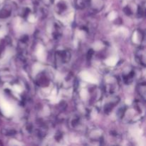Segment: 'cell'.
I'll return each mask as SVG.
<instances>
[{
	"label": "cell",
	"mask_w": 146,
	"mask_h": 146,
	"mask_svg": "<svg viewBox=\"0 0 146 146\" xmlns=\"http://www.w3.org/2000/svg\"><path fill=\"white\" fill-rule=\"evenodd\" d=\"M145 83H140L137 86V91L138 94L141 96V98H143V101L145 100Z\"/></svg>",
	"instance_id": "4fadbf2b"
},
{
	"label": "cell",
	"mask_w": 146,
	"mask_h": 146,
	"mask_svg": "<svg viewBox=\"0 0 146 146\" xmlns=\"http://www.w3.org/2000/svg\"><path fill=\"white\" fill-rule=\"evenodd\" d=\"M123 11L127 16L141 17L144 16V8L134 0H127L123 4Z\"/></svg>",
	"instance_id": "6da1fadb"
},
{
	"label": "cell",
	"mask_w": 146,
	"mask_h": 146,
	"mask_svg": "<svg viewBox=\"0 0 146 146\" xmlns=\"http://www.w3.org/2000/svg\"><path fill=\"white\" fill-rule=\"evenodd\" d=\"M71 53L67 49H60L56 51L55 61L58 65L66 64L70 61Z\"/></svg>",
	"instance_id": "277c9868"
},
{
	"label": "cell",
	"mask_w": 146,
	"mask_h": 146,
	"mask_svg": "<svg viewBox=\"0 0 146 146\" xmlns=\"http://www.w3.org/2000/svg\"><path fill=\"white\" fill-rule=\"evenodd\" d=\"M82 117H81L78 115H73L69 121V125L71 127V128L74 129H80L81 127L83 126L82 122Z\"/></svg>",
	"instance_id": "52a82bcc"
},
{
	"label": "cell",
	"mask_w": 146,
	"mask_h": 146,
	"mask_svg": "<svg viewBox=\"0 0 146 146\" xmlns=\"http://www.w3.org/2000/svg\"><path fill=\"white\" fill-rule=\"evenodd\" d=\"M119 88V83L116 77L108 76L104 80V91L108 96L114 95Z\"/></svg>",
	"instance_id": "7a4b0ae2"
},
{
	"label": "cell",
	"mask_w": 146,
	"mask_h": 146,
	"mask_svg": "<svg viewBox=\"0 0 146 146\" xmlns=\"http://www.w3.org/2000/svg\"><path fill=\"white\" fill-rule=\"evenodd\" d=\"M14 9H16L15 4L11 0H7L0 10V18H9L14 11Z\"/></svg>",
	"instance_id": "5b68a950"
},
{
	"label": "cell",
	"mask_w": 146,
	"mask_h": 146,
	"mask_svg": "<svg viewBox=\"0 0 146 146\" xmlns=\"http://www.w3.org/2000/svg\"><path fill=\"white\" fill-rule=\"evenodd\" d=\"M90 0H75L76 7L79 9H84L88 7Z\"/></svg>",
	"instance_id": "7c38bea8"
},
{
	"label": "cell",
	"mask_w": 146,
	"mask_h": 146,
	"mask_svg": "<svg viewBox=\"0 0 146 146\" xmlns=\"http://www.w3.org/2000/svg\"><path fill=\"white\" fill-rule=\"evenodd\" d=\"M54 10L58 16L64 17L68 14L71 10V5L68 0H55Z\"/></svg>",
	"instance_id": "3957f363"
},
{
	"label": "cell",
	"mask_w": 146,
	"mask_h": 146,
	"mask_svg": "<svg viewBox=\"0 0 146 146\" xmlns=\"http://www.w3.org/2000/svg\"><path fill=\"white\" fill-rule=\"evenodd\" d=\"M89 138L95 142H101L103 141L102 131L100 130H93L90 132Z\"/></svg>",
	"instance_id": "8fae6325"
},
{
	"label": "cell",
	"mask_w": 146,
	"mask_h": 146,
	"mask_svg": "<svg viewBox=\"0 0 146 146\" xmlns=\"http://www.w3.org/2000/svg\"><path fill=\"white\" fill-rule=\"evenodd\" d=\"M104 0H90L88 7L95 12L102 10L104 7Z\"/></svg>",
	"instance_id": "30bf717a"
},
{
	"label": "cell",
	"mask_w": 146,
	"mask_h": 146,
	"mask_svg": "<svg viewBox=\"0 0 146 146\" xmlns=\"http://www.w3.org/2000/svg\"><path fill=\"white\" fill-rule=\"evenodd\" d=\"M135 58H136L137 61L145 67V51L143 47L141 46L138 48V50L135 52Z\"/></svg>",
	"instance_id": "ba28073f"
},
{
	"label": "cell",
	"mask_w": 146,
	"mask_h": 146,
	"mask_svg": "<svg viewBox=\"0 0 146 146\" xmlns=\"http://www.w3.org/2000/svg\"><path fill=\"white\" fill-rule=\"evenodd\" d=\"M132 39L134 44L141 45L143 41L145 39V34H144L143 31L140 29L135 30L133 34Z\"/></svg>",
	"instance_id": "9c48e42d"
},
{
	"label": "cell",
	"mask_w": 146,
	"mask_h": 146,
	"mask_svg": "<svg viewBox=\"0 0 146 146\" xmlns=\"http://www.w3.org/2000/svg\"><path fill=\"white\" fill-rule=\"evenodd\" d=\"M122 77L123 81L125 84H131L135 79V71L132 67H127L123 72Z\"/></svg>",
	"instance_id": "8992f818"
}]
</instances>
